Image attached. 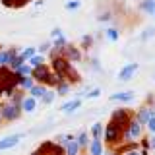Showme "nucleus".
<instances>
[{"label": "nucleus", "mask_w": 155, "mask_h": 155, "mask_svg": "<svg viewBox=\"0 0 155 155\" xmlns=\"http://www.w3.org/2000/svg\"><path fill=\"white\" fill-rule=\"evenodd\" d=\"M52 64H54L56 76L60 78V80H64L66 76H76L74 70H72V66H70V62H68L66 58H54V60H52Z\"/></svg>", "instance_id": "nucleus-1"}, {"label": "nucleus", "mask_w": 155, "mask_h": 155, "mask_svg": "<svg viewBox=\"0 0 155 155\" xmlns=\"http://www.w3.org/2000/svg\"><path fill=\"white\" fill-rule=\"evenodd\" d=\"M122 126L124 124H118V122H114V120H110L109 122V126L105 128V140L109 143H113V142H116V140H120V136H122Z\"/></svg>", "instance_id": "nucleus-2"}, {"label": "nucleus", "mask_w": 155, "mask_h": 155, "mask_svg": "<svg viewBox=\"0 0 155 155\" xmlns=\"http://www.w3.org/2000/svg\"><path fill=\"white\" fill-rule=\"evenodd\" d=\"M23 136L21 134H12V136H6V138L0 140V151H6V149H12L21 142Z\"/></svg>", "instance_id": "nucleus-3"}, {"label": "nucleus", "mask_w": 155, "mask_h": 155, "mask_svg": "<svg viewBox=\"0 0 155 155\" xmlns=\"http://www.w3.org/2000/svg\"><path fill=\"white\" fill-rule=\"evenodd\" d=\"M140 136H142V124L134 118L132 122L128 124V128L124 130V138L126 140H136V138H140Z\"/></svg>", "instance_id": "nucleus-4"}, {"label": "nucleus", "mask_w": 155, "mask_h": 155, "mask_svg": "<svg viewBox=\"0 0 155 155\" xmlns=\"http://www.w3.org/2000/svg\"><path fill=\"white\" fill-rule=\"evenodd\" d=\"M0 114H2V120H16L18 116H19V109H18L16 105L8 103V105H4V107H2Z\"/></svg>", "instance_id": "nucleus-5"}, {"label": "nucleus", "mask_w": 155, "mask_h": 155, "mask_svg": "<svg viewBox=\"0 0 155 155\" xmlns=\"http://www.w3.org/2000/svg\"><path fill=\"white\" fill-rule=\"evenodd\" d=\"M110 101H116V103H130V101H134L136 99V93L134 91H118V93H113L109 97Z\"/></svg>", "instance_id": "nucleus-6"}, {"label": "nucleus", "mask_w": 155, "mask_h": 155, "mask_svg": "<svg viewBox=\"0 0 155 155\" xmlns=\"http://www.w3.org/2000/svg\"><path fill=\"white\" fill-rule=\"evenodd\" d=\"M48 76H51V70H48L47 66H35L33 68V72H31V78L35 81H47L48 80Z\"/></svg>", "instance_id": "nucleus-7"}, {"label": "nucleus", "mask_w": 155, "mask_h": 155, "mask_svg": "<svg viewBox=\"0 0 155 155\" xmlns=\"http://www.w3.org/2000/svg\"><path fill=\"white\" fill-rule=\"evenodd\" d=\"M138 68H140V64H136V62H132V64H126L122 70L118 72V80L120 81H126V80H130L136 72H138Z\"/></svg>", "instance_id": "nucleus-8"}, {"label": "nucleus", "mask_w": 155, "mask_h": 155, "mask_svg": "<svg viewBox=\"0 0 155 155\" xmlns=\"http://www.w3.org/2000/svg\"><path fill=\"white\" fill-rule=\"evenodd\" d=\"M37 109V99L33 97H23L21 99V110L23 113H33Z\"/></svg>", "instance_id": "nucleus-9"}, {"label": "nucleus", "mask_w": 155, "mask_h": 155, "mask_svg": "<svg viewBox=\"0 0 155 155\" xmlns=\"http://www.w3.org/2000/svg\"><path fill=\"white\" fill-rule=\"evenodd\" d=\"M153 114H155V110H151V109H147V107H143V109L140 110L138 114H136V120H138L140 124H147V120L151 118Z\"/></svg>", "instance_id": "nucleus-10"}, {"label": "nucleus", "mask_w": 155, "mask_h": 155, "mask_svg": "<svg viewBox=\"0 0 155 155\" xmlns=\"http://www.w3.org/2000/svg\"><path fill=\"white\" fill-rule=\"evenodd\" d=\"M81 107V99H74V101H70V103H66V105H62V113H66V114H72L74 110H78Z\"/></svg>", "instance_id": "nucleus-11"}, {"label": "nucleus", "mask_w": 155, "mask_h": 155, "mask_svg": "<svg viewBox=\"0 0 155 155\" xmlns=\"http://www.w3.org/2000/svg\"><path fill=\"white\" fill-rule=\"evenodd\" d=\"M89 153L91 155H103V143H101V140H91L89 142Z\"/></svg>", "instance_id": "nucleus-12"}, {"label": "nucleus", "mask_w": 155, "mask_h": 155, "mask_svg": "<svg viewBox=\"0 0 155 155\" xmlns=\"http://www.w3.org/2000/svg\"><path fill=\"white\" fill-rule=\"evenodd\" d=\"M64 145H66V155H78V151L81 149L80 145H78L76 140H68Z\"/></svg>", "instance_id": "nucleus-13"}, {"label": "nucleus", "mask_w": 155, "mask_h": 155, "mask_svg": "<svg viewBox=\"0 0 155 155\" xmlns=\"http://www.w3.org/2000/svg\"><path fill=\"white\" fill-rule=\"evenodd\" d=\"M105 37H107V41L116 43V41H118V37H120V33H118V29H114V27H107Z\"/></svg>", "instance_id": "nucleus-14"}, {"label": "nucleus", "mask_w": 155, "mask_h": 155, "mask_svg": "<svg viewBox=\"0 0 155 155\" xmlns=\"http://www.w3.org/2000/svg\"><path fill=\"white\" fill-rule=\"evenodd\" d=\"M18 85H19V87H23V89H31V87L35 85V80H33L31 76H25V78H19Z\"/></svg>", "instance_id": "nucleus-15"}, {"label": "nucleus", "mask_w": 155, "mask_h": 155, "mask_svg": "<svg viewBox=\"0 0 155 155\" xmlns=\"http://www.w3.org/2000/svg\"><path fill=\"white\" fill-rule=\"evenodd\" d=\"M35 54H37V48L35 47H27V48H23V51L19 52V56L23 58V62H27L29 58H33Z\"/></svg>", "instance_id": "nucleus-16"}, {"label": "nucleus", "mask_w": 155, "mask_h": 155, "mask_svg": "<svg viewBox=\"0 0 155 155\" xmlns=\"http://www.w3.org/2000/svg\"><path fill=\"white\" fill-rule=\"evenodd\" d=\"M45 87H43V85H33L31 87V89H29V97H33V99H37V97H43V95H45Z\"/></svg>", "instance_id": "nucleus-17"}, {"label": "nucleus", "mask_w": 155, "mask_h": 155, "mask_svg": "<svg viewBox=\"0 0 155 155\" xmlns=\"http://www.w3.org/2000/svg\"><path fill=\"white\" fill-rule=\"evenodd\" d=\"M31 72H33V68L29 66L27 62H23V64L16 70V74H18V76H21V78H25V76H31Z\"/></svg>", "instance_id": "nucleus-18"}, {"label": "nucleus", "mask_w": 155, "mask_h": 155, "mask_svg": "<svg viewBox=\"0 0 155 155\" xmlns=\"http://www.w3.org/2000/svg\"><path fill=\"white\" fill-rule=\"evenodd\" d=\"M76 142L80 147H85V145H89V134L87 132H80L78 134V138H76Z\"/></svg>", "instance_id": "nucleus-19"}, {"label": "nucleus", "mask_w": 155, "mask_h": 155, "mask_svg": "<svg viewBox=\"0 0 155 155\" xmlns=\"http://www.w3.org/2000/svg\"><path fill=\"white\" fill-rule=\"evenodd\" d=\"M140 8L147 14H155V0H145V2L140 4Z\"/></svg>", "instance_id": "nucleus-20"}, {"label": "nucleus", "mask_w": 155, "mask_h": 155, "mask_svg": "<svg viewBox=\"0 0 155 155\" xmlns=\"http://www.w3.org/2000/svg\"><path fill=\"white\" fill-rule=\"evenodd\" d=\"M155 35V25H151V27H145L143 31H142V35H140V41H149Z\"/></svg>", "instance_id": "nucleus-21"}, {"label": "nucleus", "mask_w": 155, "mask_h": 155, "mask_svg": "<svg viewBox=\"0 0 155 155\" xmlns=\"http://www.w3.org/2000/svg\"><path fill=\"white\" fill-rule=\"evenodd\" d=\"M101 134H103V124H101V122H97V124L91 126V136H93V140H99Z\"/></svg>", "instance_id": "nucleus-22"}, {"label": "nucleus", "mask_w": 155, "mask_h": 155, "mask_svg": "<svg viewBox=\"0 0 155 155\" xmlns=\"http://www.w3.org/2000/svg\"><path fill=\"white\" fill-rule=\"evenodd\" d=\"M80 6H81V2H80V0H68V2L64 4V8L68 10V12H74V10H80Z\"/></svg>", "instance_id": "nucleus-23"}, {"label": "nucleus", "mask_w": 155, "mask_h": 155, "mask_svg": "<svg viewBox=\"0 0 155 155\" xmlns=\"http://www.w3.org/2000/svg\"><path fill=\"white\" fill-rule=\"evenodd\" d=\"M66 56L68 58H70V60H80V51H78V48H74V47H70V48H68V51H66Z\"/></svg>", "instance_id": "nucleus-24"}, {"label": "nucleus", "mask_w": 155, "mask_h": 155, "mask_svg": "<svg viewBox=\"0 0 155 155\" xmlns=\"http://www.w3.org/2000/svg\"><path fill=\"white\" fill-rule=\"evenodd\" d=\"M43 62H45V58H43V56H37V54H35L33 58H29V60H27V64L31 66V68H35V66H41Z\"/></svg>", "instance_id": "nucleus-25"}, {"label": "nucleus", "mask_w": 155, "mask_h": 155, "mask_svg": "<svg viewBox=\"0 0 155 155\" xmlns=\"http://www.w3.org/2000/svg\"><path fill=\"white\" fill-rule=\"evenodd\" d=\"M68 91H70V85H68L66 81H62V84L56 85V91H54V93H58V95H66Z\"/></svg>", "instance_id": "nucleus-26"}, {"label": "nucleus", "mask_w": 155, "mask_h": 155, "mask_svg": "<svg viewBox=\"0 0 155 155\" xmlns=\"http://www.w3.org/2000/svg\"><path fill=\"white\" fill-rule=\"evenodd\" d=\"M54 91H45V95H43V103L45 105H51L52 101H54Z\"/></svg>", "instance_id": "nucleus-27"}, {"label": "nucleus", "mask_w": 155, "mask_h": 155, "mask_svg": "<svg viewBox=\"0 0 155 155\" xmlns=\"http://www.w3.org/2000/svg\"><path fill=\"white\" fill-rule=\"evenodd\" d=\"M8 60H10L8 51H0V66H8Z\"/></svg>", "instance_id": "nucleus-28"}, {"label": "nucleus", "mask_w": 155, "mask_h": 155, "mask_svg": "<svg viewBox=\"0 0 155 155\" xmlns=\"http://www.w3.org/2000/svg\"><path fill=\"white\" fill-rule=\"evenodd\" d=\"M64 45H66V37L64 35H60V37L54 39V48H56V51H58V48H62Z\"/></svg>", "instance_id": "nucleus-29"}, {"label": "nucleus", "mask_w": 155, "mask_h": 155, "mask_svg": "<svg viewBox=\"0 0 155 155\" xmlns=\"http://www.w3.org/2000/svg\"><path fill=\"white\" fill-rule=\"evenodd\" d=\"M99 95H101V89H99V87H95V89L87 91V99H97Z\"/></svg>", "instance_id": "nucleus-30"}, {"label": "nucleus", "mask_w": 155, "mask_h": 155, "mask_svg": "<svg viewBox=\"0 0 155 155\" xmlns=\"http://www.w3.org/2000/svg\"><path fill=\"white\" fill-rule=\"evenodd\" d=\"M147 130H149L151 134H155V114H153L151 118L147 120Z\"/></svg>", "instance_id": "nucleus-31"}, {"label": "nucleus", "mask_w": 155, "mask_h": 155, "mask_svg": "<svg viewBox=\"0 0 155 155\" xmlns=\"http://www.w3.org/2000/svg\"><path fill=\"white\" fill-rule=\"evenodd\" d=\"M60 35H64L60 27H54V29H52V31H51V37H52V39H56V37H60Z\"/></svg>", "instance_id": "nucleus-32"}, {"label": "nucleus", "mask_w": 155, "mask_h": 155, "mask_svg": "<svg viewBox=\"0 0 155 155\" xmlns=\"http://www.w3.org/2000/svg\"><path fill=\"white\" fill-rule=\"evenodd\" d=\"M110 18H113V14H110V12H105V14H101V16H99V21H109Z\"/></svg>", "instance_id": "nucleus-33"}, {"label": "nucleus", "mask_w": 155, "mask_h": 155, "mask_svg": "<svg viewBox=\"0 0 155 155\" xmlns=\"http://www.w3.org/2000/svg\"><path fill=\"white\" fill-rule=\"evenodd\" d=\"M48 48H51V45H48V43H43V45L37 48V52H47Z\"/></svg>", "instance_id": "nucleus-34"}, {"label": "nucleus", "mask_w": 155, "mask_h": 155, "mask_svg": "<svg viewBox=\"0 0 155 155\" xmlns=\"http://www.w3.org/2000/svg\"><path fill=\"white\" fill-rule=\"evenodd\" d=\"M149 145H151V149L155 151V134H153V138H151V142H149Z\"/></svg>", "instance_id": "nucleus-35"}, {"label": "nucleus", "mask_w": 155, "mask_h": 155, "mask_svg": "<svg viewBox=\"0 0 155 155\" xmlns=\"http://www.w3.org/2000/svg\"><path fill=\"white\" fill-rule=\"evenodd\" d=\"M126 155H142V153H140V151H128Z\"/></svg>", "instance_id": "nucleus-36"}, {"label": "nucleus", "mask_w": 155, "mask_h": 155, "mask_svg": "<svg viewBox=\"0 0 155 155\" xmlns=\"http://www.w3.org/2000/svg\"><path fill=\"white\" fill-rule=\"evenodd\" d=\"M31 155H41V149H37V151H33Z\"/></svg>", "instance_id": "nucleus-37"}, {"label": "nucleus", "mask_w": 155, "mask_h": 155, "mask_svg": "<svg viewBox=\"0 0 155 155\" xmlns=\"http://www.w3.org/2000/svg\"><path fill=\"white\" fill-rule=\"evenodd\" d=\"M0 122H2V114H0Z\"/></svg>", "instance_id": "nucleus-38"}, {"label": "nucleus", "mask_w": 155, "mask_h": 155, "mask_svg": "<svg viewBox=\"0 0 155 155\" xmlns=\"http://www.w3.org/2000/svg\"><path fill=\"white\" fill-rule=\"evenodd\" d=\"M110 155H116V153H110Z\"/></svg>", "instance_id": "nucleus-39"}, {"label": "nucleus", "mask_w": 155, "mask_h": 155, "mask_svg": "<svg viewBox=\"0 0 155 155\" xmlns=\"http://www.w3.org/2000/svg\"><path fill=\"white\" fill-rule=\"evenodd\" d=\"M153 80H155V74H153Z\"/></svg>", "instance_id": "nucleus-40"}, {"label": "nucleus", "mask_w": 155, "mask_h": 155, "mask_svg": "<svg viewBox=\"0 0 155 155\" xmlns=\"http://www.w3.org/2000/svg\"><path fill=\"white\" fill-rule=\"evenodd\" d=\"M153 16H155V14H153Z\"/></svg>", "instance_id": "nucleus-41"}]
</instances>
